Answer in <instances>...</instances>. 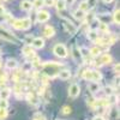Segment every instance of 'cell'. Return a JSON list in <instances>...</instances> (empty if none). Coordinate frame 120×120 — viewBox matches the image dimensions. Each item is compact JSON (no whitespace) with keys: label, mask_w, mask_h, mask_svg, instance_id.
<instances>
[{"label":"cell","mask_w":120,"mask_h":120,"mask_svg":"<svg viewBox=\"0 0 120 120\" xmlns=\"http://www.w3.org/2000/svg\"><path fill=\"white\" fill-rule=\"evenodd\" d=\"M64 64L61 63H55V61H48V63H45L42 65V68L45 71V75L47 77H54L59 73L60 71V67H63Z\"/></svg>","instance_id":"1"},{"label":"cell","mask_w":120,"mask_h":120,"mask_svg":"<svg viewBox=\"0 0 120 120\" xmlns=\"http://www.w3.org/2000/svg\"><path fill=\"white\" fill-rule=\"evenodd\" d=\"M83 78L89 82H98L102 78V75L96 70H85L83 72Z\"/></svg>","instance_id":"2"},{"label":"cell","mask_w":120,"mask_h":120,"mask_svg":"<svg viewBox=\"0 0 120 120\" xmlns=\"http://www.w3.org/2000/svg\"><path fill=\"white\" fill-rule=\"evenodd\" d=\"M53 53H54L56 56H59V58H66V56H67V49H66V47H65L64 45L58 43V45H55L54 48H53Z\"/></svg>","instance_id":"3"},{"label":"cell","mask_w":120,"mask_h":120,"mask_svg":"<svg viewBox=\"0 0 120 120\" xmlns=\"http://www.w3.org/2000/svg\"><path fill=\"white\" fill-rule=\"evenodd\" d=\"M0 38L5 40V41H8V42H17V38L11 33H8L7 30L1 29V28H0Z\"/></svg>","instance_id":"4"},{"label":"cell","mask_w":120,"mask_h":120,"mask_svg":"<svg viewBox=\"0 0 120 120\" xmlns=\"http://www.w3.org/2000/svg\"><path fill=\"white\" fill-rule=\"evenodd\" d=\"M79 94H81V86H79L78 84L73 83V84L70 85V88H68V96L70 97L76 98Z\"/></svg>","instance_id":"5"},{"label":"cell","mask_w":120,"mask_h":120,"mask_svg":"<svg viewBox=\"0 0 120 120\" xmlns=\"http://www.w3.org/2000/svg\"><path fill=\"white\" fill-rule=\"evenodd\" d=\"M111 63H112V56L106 53V54L100 55L96 65H97V66H102V65H107V64H111Z\"/></svg>","instance_id":"6"},{"label":"cell","mask_w":120,"mask_h":120,"mask_svg":"<svg viewBox=\"0 0 120 120\" xmlns=\"http://www.w3.org/2000/svg\"><path fill=\"white\" fill-rule=\"evenodd\" d=\"M49 18H51V15H49V12H47V11H42V10H41V11L37 13V21L40 23L47 22Z\"/></svg>","instance_id":"7"},{"label":"cell","mask_w":120,"mask_h":120,"mask_svg":"<svg viewBox=\"0 0 120 120\" xmlns=\"http://www.w3.org/2000/svg\"><path fill=\"white\" fill-rule=\"evenodd\" d=\"M33 47L34 48H36V49H41V48H43L45 47V40L43 38H41V37H35L34 40H33Z\"/></svg>","instance_id":"8"},{"label":"cell","mask_w":120,"mask_h":120,"mask_svg":"<svg viewBox=\"0 0 120 120\" xmlns=\"http://www.w3.org/2000/svg\"><path fill=\"white\" fill-rule=\"evenodd\" d=\"M43 35H45V37H48V38L53 37V36L55 35V30H54V28L51 26V25L45 26V29H43Z\"/></svg>","instance_id":"9"},{"label":"cell","mask_w":120,"mask_h":120,"mask_svg":"<svg viewBox=\"0 0 120 120\" xmlns=\"http://www.w3.org/2000/svg\"><path fill=\"white\" fill-rule=\"evenodd\" d=\"M64 26H65V29L67 30L70 34H76V31H77V26H76L73 23H71L70 21H65Z\"/></svg>","instance_id":"10"},{"label":"cell","mask_w":120,"mask_h":120,"mask_svg":"<svg viewBox=\"0 0 120 120\" xmlns=\"http://www.w3.org/2000/svg\"><path fill=\"white\" fill-rule=\"evenodd\" d=\"M59 78L63 79V81H66V79H70L71 78V72H70V70H60L59 73H58Z\"/></svg>","instance_id":"11"},{"label":"cell","mask_w":120,"mask_h":120,"mask_svg":"<svg viewBox=\"0 0 120 120\" xmlns=\"http://www.w3.org/2000/svg\"><path fill=\"white\" fill-rule=\"evenodd\" d=\"M21 8L23 11H30L33 8V3L30 0H23V1H21Z\"/></svg>","instance_id":"12"},{"label":"cell","mask_w":120,"mask_h":120,"mask_svg":"<svg viewBox=\"0 0 120 120\" xmlns=\"http://www.w3.org/2000/svg\"><path fill=\"white\" fill-rule=\"evenodd\" d=\"M11 95V89L8 88H4L0 90V100H7Z\"/></svg>","instance_id":"13"},{"label":"cell","mask_w":120,"mask_h":120,"mask_svg":"<svg viewBox=\"0 0 120 120\" xmlns=\"http://www.w3.org/2000/svg\"><path fill=\"white\" fill-rule=\"evenodd\" d=\"M21 25H22V30H28L30 26H31V19L30 18L21 19Z\"/></svg>","instance_id":"14"},{"label":"cell","mask_w":120,"mask_h":120,"mask_svg":"<svg viewBox=\"0 0 120 120\" xmlns=\"http://www.w3.org/2000/svg\"><path fill=\"white\" fill-rule=\"evenodd\" d=\"M22 53L25 55V56H30L34 54V51H33V47L30 45H25L23 48H22Z\"/></svg>","instance_id":"15"},{"label":"cell","mask_w":120,"mask_h":120,"mask_svg":"<svg viewBox=\"0 0 120 120\" xmlns=\"http://www.w3.org/2000/svg\"><path fill=\"white\" fill-rule=\"evenodd\" d=\"M85 12L84 11H81V10H76V11L73 12V17L76 19H78V21H83V19L85 18Z\"/></svg>","instance_id":"16"},{"label":"cell","mask_w":120,"mask_h":120,"mask_svg":"<svg viewBox=\"0 0 120 120\" xmlns=\"http://www.w3.org/2000/svg\"><path fill=\"white\" fill-rule=\"evenodd\" d=\"M17 66H18V63L15 59H8L6 61V67L10 70H15V68H17Z\"/></svg>","instance_id":"17"},{"label":"cell","mask_w":120,"mask_h":120,"mask_svg":"<svg viewBox=\"0 0 120 120\" xmlns=\"http://www.w3.org/2000/svg\"><path fill=\"white\" fill-rule=\"evenodd\" d=\"M89 91H91L93 94H95V93H97L98 90H100V85H98V83L97 82H91L89 84Z\"/></svg>","instance_id":"18"},{"label":"cell","mask_w":120,"mask_h":120,"mask_svg":"<svg viewBox=\"0 0 120 120\" xmlns=\"http://www.w3.org/2000/svg\"><path fill=\"white\" fill-rule=\"evenodd\" d=\"M98 31H101V33H103V34H107V33L109 31L108 23H103V22L98 23Z\"/></svg>","instance_id":"19"},{"label":"cell","mask_w":120,"mask_h":120,"mask_svg":"<svg viewBox=\"0 0 120 120\" xmlns=\"http://www.w3.org/2000/svg\"><path fill=\"white\" fill-rule=\"evenodd\" d=\"M88 38L90 40V41H96V40L98 38V34L96 30H90V31L88 33Z\"/></svg>","instance_id":"20"},{"label":"cell","mask_w":120,"mask_h":120,"mask_svg":"<svg viewBox=\"0 0 120 120\" xmlns=\"http://www.w3.org/2000/svg\"><path fill=\"white\" fill-rule=\"evenodd\" d=\"M54 5L56 6V10H58V11H64V10L66 8V4H65L64 0H58V1H55Z\"/></svg>","instance_id":"21"},{"label":"cell","mask_w":120,"mask_h":120,"mask_svg":"<svg viewBox=\"0 0 120 120\" xmlns=\"http://www.w3.org/2000/svg\"><path fill=\"white\" fill-rule=\"evenodd\" d=\"M100 53H101V49H100L98 46H95L93 48H90V51H89V54L93 55V56H98Z\"/></svg>","instance_id":"22"},{"label":"cell","mask_w":120,"mask_h":120,"mask_svg":"<svg viewBox=\"0 0 120 120\" xmlns=\"http://www.w3.org/2000/svg\"><path fill=\"white\" fill-rule=\"evenodd\" d=\"M113 21L115 24H120V10L119 8H115V11L113 13Z\"/></svg>","instance_id":"23"},{"label":"cell","mask_w":120,"mask_h":120,"mask_svg":"<svg viewBox=\"0 0 120 120\" xmlns=\"http://www.w3.org/2000/svg\"><path fill=\"white\" fill-rule=\"evenodd\" d=\"M72 55H73V58H75L76 60H78V59L82 58V54H81V52H79V48L75 47V48L72 49Z\"/></svg>","instance_id":"24"},{"label":"cell","mask_w":120,"mask_h":120,"mask_svg":"<svg viewBox=\"0 0 120 120\" xmlns=\"http://www.w3.org/2000/svg\"><path fill=\"white\" fill-rule=\"evenodd\" d=\"M78 10H81V11H84V12H86L88 10H89L86 1H82L81 4H79V7H78Z\"/></svg>","instance_id":"25"},{"label":"cell","mask_w":120,"mask_h":120,"mask_svg":"<svg viewBox=\"0 0 120 120\" xmlns=\"http://www.w3.org/2000/svg\"><path fill=\"white\" fill-rule=\"evenodd\" d=\"M85 1H86V4H88L89 10L94 8V7L96 6V4H97V0H85Z\"/></svg>","instance_id":"26"},{"label":"cell","mask_w":120,"mask_h":120,"mask_svg":"<svg viewBox=\"0 0 120 120\" xmlns=\"http://www.w3.org/2000/svg\"><path fill=\"white\" fill-rule=\"evenodd\" d=\"M107 101H108V103H115L116 101H118V96L116 95H109V98L107 100Z\"/></svg>","instance_id":"27"},{"label":"cell","mask_w":120,"mask_h":120,"mask_svg":"<svg viewBox=\"0 0 120 120\" xmlns=\"http://www.w3.org/2000/svg\"><path fill=\"white\" fill-rule=\"evenodd\" d=\"M7 116V111L5 108H0V120H4Z\"/></svg>","instance_id":"28"},{"label":"cell","mask_w":120,"mask_h":120,"mask_svg":"<svg viewBox=\"0 0 120 120\" xmlns=\"http://www.w3.org/2000/svg\"><path fill=\"white\" fill-rule=\"evenodd\" d=\"M42 5H43L42 0H35V1L33 3V7H36V8H40Z\"/></svg>","instance_id":"29"},{"label":"cell","mask_w":120,"mask_h":120,"mask_svg":"<svg viewBox=\"0 0 120 120\" xmlns=\"http://www.w3.org/2000/svg\"><path fill=\"white\" fill-rule=\"evenodd\" d=\"M43 1V5H46V6H54V4H55V0H42Z\"/></svg>","instance_id":"30"},{"label":"cell","mask_w":120,"mask_h":120,"mask_svg":"<svg viewBox=\"0 0 120 120\" xmlns=\"http://www.w3.org/2000/svg\"><path fill=\"white\" fill-rule=\"evenodd\" d=\"M7 107H8L7 100H0V108H5V109H7Z\"/></svg>","instance_id":"31"},{"label":"cell","mask_w":120,"mask_h":120,"mask_svg":"<svg viewBox=\"0 0 120 120\" xmlns=\"http://www.w3.org/2000/svg\"><path fill=\"white\" fill-rule=\"evenodd\" d=\"M61 112H63V114H70V113H71V107H68V106H64Z\"/></svg>","instance_id":"32"},{"label":"cell","mask_w":120,"mask_h":120,"mask_svg":"<svg viewBox=\"0 0 120 120\" xmlns=\"http://www.w3.org/2000/svg\"><path fill=\"white\" fill-rule=\"evenodd\" d=\"M105 91H106V94L109 96V95L113 94V89H112L111 86H106V88H105Z\"/></svg>","instance_id":"33"},{"label":"cell","mask_w":120,"mask_h":120,"mask_svg":"<svg viewBox=\"0 0 120 120\" xmlns=\"http://www.w3.org/2000/svg\"><path fill=\"white\" fill-rule=\"evenodd\" d=\"M33 40H34L33 36H26V38H25V43H26V45L31 43V42H33Z\"/></svg>","instance_id":"34"},{"label":"cell","mask_w":120,"mask_h":120,"mask_svg":"<svg viewBox=\"0 0 120 120\" xmlns=\"http://www.w3.org/2000/svg\"><path fill=\"white\" fill-rule=\"evenodd\" d=\"M64 1H65L66 5H70V6H71V5L75 3V0H64Z\"/></svg>","instance_id":"35"},{"label":"cell","mask_w":120,"mask_h":120,"mask_svg":"<svg viewBox=\"0 0 120 120\" xmlns=\"http://www.w3.org/2000/svg\"><path fill=\"white\" fill-rule=\"evenodd\" d=\"M4 13H5V8L3 5H0V16H3Z\"/></svg>","instance_id":"36"},{"label":"cell","mask_w":120,"mask_h":120,"mask_svg":"<svg viewBox=\"0 0 120 120\" xmlns=\"http://www.w3.org/2000/svg\"><path fill=\"white\" fill-rule=\"evenodd\" d=\"M114 71H115L116 73H119V64H115V65H114Z\"/></svg>","instance_id":"37"},{"label":"cell","mask_w":120,"mask_h":120,"mask_svg":"<svg viewBox=\"0 0 120 120\" xmlns=\"http://www.w3.org/2000/svg\"><path fill=\"white\" fill-rule=\"evenodd\" d=\"M93 120H105V119H103L102 116H100V115H98V116H95Z\"/></svg>","instance_id":"38"},{"label":"cell","mask_w":120,"mask_h":120,"mask_svg":"<svg viewBox=\"0 0 120 120\" xmlns=\"http://www.w3.org/2000/svg\"><path fill=\"white\" fill-rule=\"evenodd\" d=\"M113 0H103V3H106V4H109V3H112Z\"/></svg>","instance_id":"39"},{"label":"cell","mask_w":120,"mask_h":120,"mask_svg":"<svg viewBox=\"0 0 120 120\" xmlns=\"http://www.w3.org/2000/svg\"><path fill=\"white\" fill-rule=\"evenodd\" d=\"M34 120H41V119H34Z\"/></svg>","instance_id":"40"},{"label":"cell","mask_w":120,"mask_h":120,"mask_svg":"<svg viewBox=\"0 0 120 120\" xmlns=\"http://www.w3.org/2000/svg\"><path fill=\"white\" fill-rule=\"evenodd\" d=\"M0 66H1V64H0Z\"/></svg>","instance_id":"41"}]
</instances>
